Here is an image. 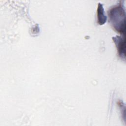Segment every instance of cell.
<instances>
[{
  "label": "cell",
  "mask_w": 126,
  "mask_h": 126,
  "mask_svg": "<svg viewBox=\"0 0 126 126\" xmlns=\"http://www.w3.org/2000/svg\"><path fill=\"white\" fill-rule=\"evenodd\" d=\"M110 22L115 29L122 33L125 30V11L122 6H116L108 12Z\"/></svg>",
  "instance_id": "6da1fadb"
},
{
  "label": "cell",
  "mask_w": 126,
  "mask_h": 126,
  "mask_svg": "<svg viewBox=\"0 0 126 126\" xmlns=\"http://www.w3.org/2000/svg\"><path fill=\"white\" fill-rule=\"evenodd\" d=\"M113 40L115 42L119 54L120 56H124L125 57V38H123L121 36H116L113 38Z\"/></svg>",
  "instance_id": "7a4b0ae2"
},
{
  "label": "cell",
  "mask_w": 126,
  "mask_h": 126,
  "mask_svg": "<svg viewBox=\"0 0 126 126\" xmlns=\"http://www.w3.org/2000/svg\"><path fill=\"white\" fill-rule=\"evenodd\" d=\"M97 18L98 23L100 25L103 24L105 22L106 20V17L104 14L103 6L100 3H99L98 5Z\"/></svg>",
  "instance_id": "3957f363"
}]
</instances>
